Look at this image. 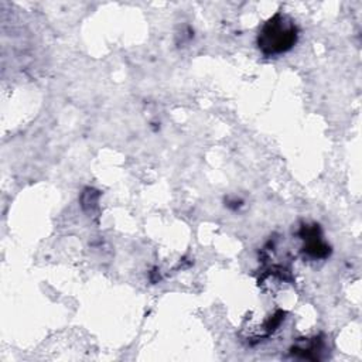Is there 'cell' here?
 Masks as SVG:
<instances>
[{
    "label": "cell",
    "mask_w": 362,
    "mask_h": 362,
    "mask_svg": "<svg viewBox=\"0 0 362 362\" xmlns=\"http://www.w3.org/2000/svg\"><path fill=\"white\" fill-rule=\"evenodd\" d=\"M297 38L298 27L296 21L290 16L277 11L259 30L257 47L263 55L274 57L291 49Z\"/></svg>",
    "instance_id": "cell-1"
}]
</instances>
